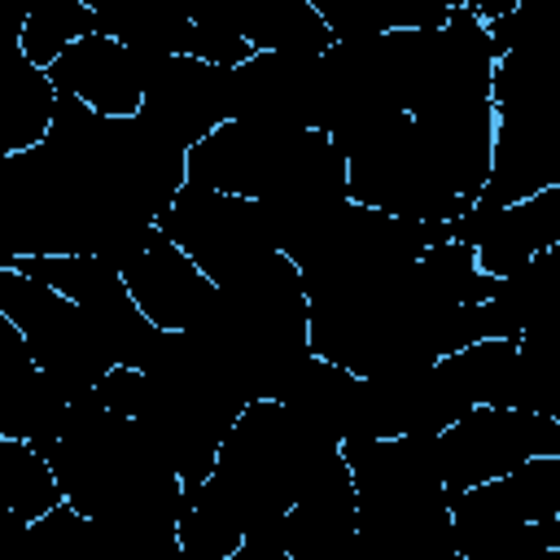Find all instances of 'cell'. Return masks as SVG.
Segmentation results:
<instances>
[{"instance_id":"cell-29","label":"cell","mask_w":560,"mask_h":560,"mask_svg":"<svg viewBox=\"0 0 560 560\" xmlns=\"http://www.w3.org/2000/svg\"><path fill=\"white\" fill-rule=\"evenodd\" d=\"M96 31V13L88 0H70V4H44V9H31L22 18V52L35 61V66H52L74 39L92 35Z\"/></svg>"},{"instance_id":"cell-20","label":"cell","mask_w":560,"mask_h":560,"mask_svg":"<svg viewBox=\"0 0 560 560\" xmlns=\"http://www.w3.org/2000/svg\"><path fill=\"white\" fill-rule=\"evenodd\" d=\"M494 61V105L560 92V0H521L512 13L490 22Z\"/></svg>"},{"instance_id":"cell-30","label":"cell","mask_w":560,"mask_h":560,"mask_svg":"<svg viewBox=\"0 0 560 560\" xmlns=\"http://www.w3.org/2000/svg\"><path fill=\"white\" fill-rule=\"evenodd\" d=\"M521 0H464V9H472L477 18H486V22H494V18H503V13H512Z\"/></svg>"},{"instance_id":"cell-9","label":"cell","mask_w":560,"mask_h":560,"mask_svg":"<svg viewBox=\"0 0 560 560\" xmlns=\"http://www.w3.org/2000/svg\"><path fill=\"white\" fill-rule=\"evenodd\" d=\"M459 560H556L551 521L560 516V455H534L508 477L451 494Z\"/></svg>"},{"instance_id":"cell-10","label":"cell","mask_w":560,"mask_h":560,"mask_svg":"<svg viewBox=\"0 0 560 560\" xmlns=\"http://www.w3.org/2000/svg\"><path fill=\"white\" fill-rule=\"evenodd\" d=\"M0 311L22 328L35 363L52 372L70 394L101 389L105 376L118 368L88 311L13 262H0Z\"/></svg>"},{"instance_id":"cell-21","label":"cell","mask_w":560,"mask_h":560,"mask_svg":"<svg viewBox=\"0 0 560 560\" xmlns=\"http://www.w3.org/2000/svg\"><path fill=\"white\" fill-rule=\"evenodd\" d=\"M280 547L289 560H359V499L346 455L284 512Z\"/></svg>"},{"instance_id":"cell-23","label":"cell","mask_w":560,"mask_h":560,"mask_svg":"<svg viewBox=\"0 0 560 560\" xmlns=\"http://www.w3.org/2000/svg\"><path fill=\"white\" fill-rule=\"evenodd\" d=\"M289 407H298L306 420H315L319 429H328L337 442L363 438V420H368V381L324 354H311L293 381L280 394Z\"/></svg>"},{"instance_id":"cell-7","label":"cell","mask_w":560,"mask_h":560,"mask_svg":"<svg viewBox=\"0 0 560 560\" xmlns=\"http://www.w3.org/2000/svg\"><path fill=\"white\" fill-rule=\"evenodd\" d=\"M245 402L280 398L311 350V293L302 267L276 249L236 284H223L192 328Z\"/></svg>"},{"instance_id":"cell-32","label":"cell","mask_w":560,"mask_h":560,"mask_svg":"<svg viewBox=\"0 0 560 560\" xmlns=\"http://www.w3.org/2000/svg\"><path fill=\"white\" fill-rule=\"evenodd\" d=\"M542 258H547V267H551V271H556V280H560V245L542 249Z\"/></svg>"},{"instance_id":"cell-25","label":"cell","mask_w":560,"mask_h":560,"mask_svg":"<svg viewBox=\"0 0 560 560\" xmlns=\"http://www.w3.org/2000/svg\"><path fill=\"white\" fill-rule=\"evenodd\" d=\"M472 407H525L521 346L516 337H481L442 359Z\"/></svg>"},{"instance_id":"cell-22","label":"cell","mask_w":560,"mask_h":560,"mask_svg":"<svg viewBox=\"0 0 560 560\" xmlns=\"http://www.w3.org/2000/svg\"><path fill=\"white\" fill-rule=\"evenodd\" d=\"M192 13L254 52H328L337 44L311 0H192Z\"/></svg>"},{"instance_id":"cell-2","label":"cell","mask_w":560,"mask_h":560,"mask_svg":"<svg viewBox=\"0 0 560 560\" xmlns=\"http://www.w3.org/2000/svg\"><path fill=\"white\" fill-rule=\"evenodd\" d=\"M70 508L96 521L136 560H184L179 516L188 508L184 472L171 446L101 389L74 394L66 433L44 451Z\"/></svg>"},{"instance_id":"cell-17","label":"cell","mask_w":560,"mask_h":560,"mask_svg":"<svg viewBox=\"0 0 560 560\" xmlns=\"http://www.w3.org/2000/svg\"><path fill=\"white\" fill-rule=\"evenodd\" d=\"M363 381H368L363 438H398V433H433L438 438L472 407L442 359L424 363V368L363 376Z\"/></svg>"},{"instance_id":"cell-33","label":"cell","mask_w":560,"mask_h":560,"mask_svg":"<svg viewBox=\"0 0 560 560\" xmlns=\"http://www.w3.org/2000/svg\"><path fill=\"white\" fill-rule=\"evenodd\" d=\"M551 551H560V516L551 521Z\"/></svg>"},{"instance_id":"cell-27","label":"cell","mask_w":560,"mask_h":560,"mask_svg":"<svg viewBox=\"0 0 560 560\" xmlns=\"http://www.w3.org/2000/svg\"><path fill=\"white\" fill-rule=\"evenodd\" d=\"M337 39L402 31V26H442L464 0H311Z\"/></svg>"},{"instance_id":"cell-13","label":"cell","mask_w":560,"mask_h":560,"mask_svg":"<svg viewBox=\"0 0 560 560\" xmlns=\"http://www.w3.org/2000/svg\"><path fill=\"white\" fill-rule=\"evenodd\" d=\"M560 184V92L494 105V162L477 206H508Z\"/></svg>"},{"instance_id":"cell-16","label":"cell","mask_w":560,"mask_h":560,"mask_svg":"<svg viewBox=\"0 0 560 560\" xmlns=\"http://www.w3.org/2000/svg\"><path fill=\"white\" fill-rule=\"evenodd\" d=\"M122 280H127L131 298L140 302V311L166 332L197 328L219 298V284L158 223H153L149 241L122 262Z\"/></svg>"},{"instance_id":"cell-26","label":"cell","mask_w":560,"mask_h":560,"mask_svg":"<svg viewBox=\"0 0 560 560\" xmlns=\"http://www.w3.org/2000/svg\"><path fill=\"white\" fill-rule=\"evenodd\" d=\"M61 481L52 459L26 438H0V503L13 525H35L44 512L61 503Z\"/></svg>"},{"instance_id":"cell-8","label":"cell","mask_w":560,"mask_h":560,"mask_svg":"<svg viewBox=\"0 0 560 560\" xmlns=\"http://www.w3.org/2000/svg\"><path fill=\"white\" fill-rule=\"evenodd\" d=\"M188 179L254 201H284L311 192H350L346 153L319 127H280L228 118L188 149Z\"/></svg>"},{"instance_id":"cell-28","label":"cell","mask_w":560,"mask_h":560,"mask_svg":"<svg viewBox=\"0 0 560 560\" xmlns=\"http://www.w3.org/2000/svg\"><path fill=\"white\" fill-rule=\"evenodd\" d=\"M521 376H525V407L560 420V311L538 319L521 332Z\"/></svg>"},{"instance_id":"cell-14","label":"cell","mask_w":560,"mask_h":560,"mask_svg":"<svg viewBox=\"0 0 560 560\" xmlns=\"http://www.w3.org/2000/svg\"><path fill=\"white\" fill-rule=\"evenodd\" d=\"M140 118L184 149L201 144L214 127L232 118V66H214L192 52L158 57Z\"/></svg>"},{"instance_id":"cell-1","label":"cell","mask_w":560,"mask_h":560,"mask_svg":"<svg viewBox=\"0 0 560 560\" xmlns=\"http://www.w3.org/2000/svg\"><path fill=\"white\" fill-rule=\"evenodd\" d=\"M184 184V144L61 92L48 136L0 158V258L105 254L122 267Z\"/></svg>"},{"instance_id":"cell-5","label":"cell","mask_w":560,"mask_h":560,"mask_svg":"<svg viewBox=\"0 0 560 560\" xmlns=\"http://www.w3.org/2000/svg\"><path fill=\"white\" fill-rule=\"evenodd\" d=\"M341 455L359 499V560H459L433 433L350 438Z\"/></svg>"},{"instance_id":"cell-18","label":"cell","mask_w":560,"mask_h":560,"mask_svg":"<svg viewBox=\"0 0 560 560\" xmlns=\"http://www.w3.org/2000/svg\"><path fill=\"white\" fill-rule=\"evenodd\" d=\"M153 66H158V57L136 52V48L118 44L114 35H105V31H92L83 39H74L48 66V74H52L57 92L79 96L96 114L131 118L144 105V88H149Z\"/></svg>"},{"instance_id":"cell-6","label":"cell","mask_w":560,"mask_h":560,"mask_svg":"<svg viewBox=\"0 0 560 560\" xmlns=\"http://www.w3.org/2000/svg\"><path fill=\"white\" fill-rule=\"evenodd\" d=\"M101 394L109 407L140 416L171 446L188 494L210 477L223 438L232 433L236 416L249 407L219 372L214 354L192 328L162 332V346L144 368L118 363L105 376Z\"/></svg>"},{"instance_id":"cell-15","label":"cell","mask_w":560,"mask_h":560,"mask_svg":"<svg viewBox=\"0 0 560 560\" xmlns=\"http://www.w3.org/2000/svg\"><path fill=\"white\" fill-rule=\"evenodd\" d=\"M324 52H254L232 66V118L319 127Z\"/></svg>"},{"instance_id":"cell-24","label":"cell","mask_w":560,"mask_h":560,"mask_svg":"<svg viewBox=\"0 0 560 560\" xmlns=\"http://www.w3.org/2000/svg\"><path fill=\"white\" fill-rule=\"evenodd\" d=\"M96 13V31L114 35L118 44L171 57L188 48L192 31V0H88Z\"/></svg>"},{"instance_id":"cell-11","label":"cell","mask_w":560,"mask_h":560,"mask_svg":"<svg viewBox=\"0 0 560 560\" xmlns=\"http://www.w3.org/2000/svg\"><path fill=\"white\" fill-rule=\"evenodd\" d=\"M158 228L223 289L249 276L258 262H267L280 245L271 236L267 210L254 197L206 188V184H184L175 201L162 210Z\"/></svg>"},{"instance_id":"cell-31","label":"cell","mask_w":560,"mask_h":560,"mask_svg":"<svg viewBox=\"0 0 560 560\" xmlns=\"http://www.w3.org/2000/svg\"><path fill=\"white\" fill-rule=\"evenodd\" d=\"M9 4H18L22 13H31V9H44V4H70V0H9Z\"/></svg>"},{"instance_id":"cell-12","label":"cell","mask_w":560,"mask_h":560,"mask_svg":"<svg viewBox=\"0 0 560 560\" xmlns=\"http://www.w3.org/2000/svg\"><path fill=\"white\" fill-rule=\"evenodd\" d=\"M438 455L451 494L508 477L534 455H556V420L534 407H468L438 433Z\"/></svg>"},{"instance_id":"cell-4","label":"cell","mask_w":560,"mask_h":560,"mask_svg":"<svg viewBox=\"0 0 560 560\" xmlns=\"http://www.w3.org/2000/svg\"><path fill=\"white\" fill-rule=\"evenodd\" d=\"M494 162V101L402 114L346 153L350 197L402 219L455 223L481 201Z\"/></svg>"},{"instance_id":"cell-3","label":"cell","mask_w":560,"mask_h":560,"mask_svg":"<svg viewBox=\"0 0 560 560\" xmlns=\"http://www.w3.org/2000/svg\"><path fill=\"white\" fill-rule=\"evenodd\" d=\"M341 459V442L284 398L249 402L219 446L210 477L179 516L184 560H232L249 534L271 529Z\"/></svg>"},{"instance_id":"cell-19","label":"cell","mask_w":560,"mask_h":560,"mask_svg":"<svg viewBox=\"0 0 560 560\" xmlns=\"http://www.w3.org/2000/svg\"><path fill=\"white\" fill-rule=\"evenodd\" d=\"M455 236L477 249V262L499 280L560 245V184L508 206H472L455 219Z\"/></svg>"}]
</instances>
